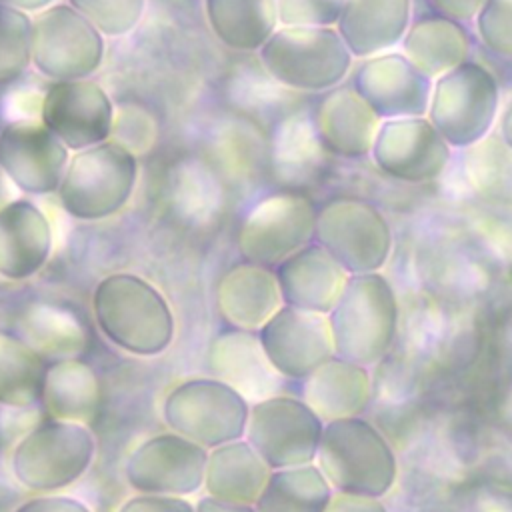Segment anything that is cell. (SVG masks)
I'll use <instances>...</instances> for the list:
<instances>
[{
  "mask_svg": "<svg viewBox=\"0 0 512 512\" xmlns=\"http://www.w3.org/2000/svg\"><path fill=\"white\" fill-rule=\"evenodd\" d=\"M314 464L334 492L382 498L398 478V458L392 444L362 416L324 422Z\"/></svg>",
  "mask_w": 512,
  "mask_h": 512,
  "instance_id": "7a4b0ae2",
  "label": "cell"
},
{
  "mask_svg": "<svg viewBox=\"0 0 512 512\" xmlns=\"http://www.w3.org/2000/svg\"><path fill=\"white\" fill-rule=\"evenodd\" d=\"M354 90L378 118H414L428 112L432 80L404 54H380L356 68Z\"/></svg>",
  "mask_w": 512,
  "mask_h": 512,
  "instance_id": "ac0fdd59",
  "label": "cell"
},
{
  "mask_svg": "<svg viewBox=\"0 0 512 512\" xmlns=\"http://www.w3.org/2000/svg\"><path fill=\"white\" fill-rule=\"evenodd\" d=\"M14 192H16V186L0 166V208H4L8 202L14 200Z\"/></svg>",
  "mask_w": 512,
  "mask_h": 512,
  "instance_id": "f6af8a7d",
  "label": "cell"
},
{
  "mask_svg": "<svg viewBox=\"0 0 512 512\" xmlns=\"http://www.w3.org/2000/svg\"><path fill=\"white\" fill-rule=\"evenodd\" d=\"M248 414V400L218 378L184 380L162 402L166 426L204 448L240 440Z\"/></svg>",
  "mask_w": 512,
  "mask_h": 512,
  "instance_id": "52a82bcc",
  "label": "cell"
},
{
  "mask_svg": "<svg viewBox=\"0 0 512 512\" xmlns=\"http://www.w3.org/2000/svg\"><path fill=\"white\" fill-rule=\"evenodd\" d=\"M270 474V466L240 438L208 452L204 488L216 500L254 506Z\"/></svg>",
  "mask_w": 512,
  "mask_h": 512,
  "instance_id": "484cf974",
  "label": "cell"
},
{
  "mask_svg": "<svg viewBox=\"0 0 512 512\" xmlns=\"http://www.w3.org/2000/svg\"><path fill=\"white\" fill-rule=\"evenodd\" d=\"M114 116L108 92L92 80L54 82L40 106L42 124L72 152L110 140Z\"/></svg>",
  "mask_w": 512,
  "mask_h": 512,
  "instance_id": "2e32d148",
  "label": "cell"
},
{
  "mask_svg": "<svg viewBox=\"0 0 512 512\" xmlns=\"http://www.w3.org/2000/svg\"><path fill=\"white\" fill-rule=\"evenodd\" d=\"M324 146L318 138L314 120L292 116L278 126L274 142V160L282 172H306L322 158Z\"/></svg>",
  "mask_w": 512,
  "mask_h": 512,
  "instance_id": "e575fe53",
  "label": "cell"
},
{
  "mask_svg": "<svg viewBox=\"0 0 512 512\" xmlns=\"http://www.w3.org/2000/svg\"><path fill=\"white\" fill-rule=\"evenodd\" d=\"M314 126L324 150L360 158L372 150L380 118L356 90L334 88L320 100Z\"/></svg>",
  "mask_w": 512,
  "mask_h": 512,
  "instance_id": "7402d4cb",
  "label": "cell"
},
{
  "mask_svg": "<svg viewBox=\"0 0 512 512\" xmlns=\"http://www.w3.org/2000/svg\"><path fill=\"white\" fill-rule=\"evenodd\" d=\"M104 34L70 4L38 12L32 32V64L54 80H88L102 64Z\"/></svg>",
  "mask_w": 512,
  "mask_h": 512,
  "instance_id": "30bf717a",
  "label": "cell"
},
{
  "mask_svg": "<svg viewBox=\"0 0 512 512\" xmlns=\"http://www.w3.org/2000/svg\"><path fill=\"white\" fill-rule=\"evenodd\" d=\"M272 368L292 380H304L336 356L328 314L282 304L256 332Z\"/></svg>",
  "mask_w": 512,
  "mask_h": 512,
  "instance_id": "9a60e30c",
  "label": "cell"
},
{
  "mask_svg": "<svg viewBox=\"0 0 512 512\" xmlns=\"http://www.w3.org/2000/svg\"><path fill=\"white\" fill-rule=\"evenodd\" d=\"M258 56L278 84L304 92L332 90L352 66V54L338 30L316 26L276 28Z\"/></svg>",
  "mask_w": 512,
  "mask_h": 512,
  "instance_id": "5b68a950",
  "label": "cell"
},
{
  "mask_svg": "<svg viewBox=\"0 0 512 512\" xmlns=\"http://www.w3.org/2000/svg\"><path fill=\"white\" fill-rule=\"evenodd\" d=\"M500 136L512 146V104L506 108L500 120Z\"/></svg>",
  "mask_w": 512,
  "mask_h": 512,
  "instance_id": "bcb514c9",
  "label": "cell"
},
{
  "mask_svg": "<svg viewBox=\"0 0 512 512\" xmlns=\"http://www.w3.org/2000/svg\"><path fill=\"white\" fill-rule=\"evenodd\" d=\"M468 36L446 16L418 20L404 36V56L430 80L466 60Z\"/></svg>",
  "mask_w": 512,
  "mask_h": 512,
  "instance_id": "f546056e",
  "label": "cell"
},
{
  "mask_svg": "<svg viewBox=\"0 0 512 512\" xmlns=\"http://www.w3.org/2000/svg\"><path fill=\"white\" fill-rule=\"evenodd\" d=\"M196 512H256V508L250 506V504L222 502V500H216L212 496H206L196 504Z\"/></svg>",
  "mask_w": 512,
  "mask_h": 512,
  "instance_id": "7bdbcfd3",
  "label": "cell"
},
{
  "mask_svg": "<svg viewBox=\"0 0 512 512\" xmlns=\"http://www.w3.org/2000/svg\"><path fill=\"white\" fill-rule=\"evenodd\" d=\"M52 224L28 198L0 208V276L26 280L40 272L52 254Z\"/></svg>",
  "mask_w": 512,
  "mask_h": 512,
  "instance_id": "ffe728a7",
  "label": "cell"
},
{
  "mask_svg": "<svg viewBox=\"0 0 512 512\" xmlns=\"http://www.w3.org/2000/svg\"><path fill=\"white\" fill-rule=\"evenodd\" d=\"M70 150L42 120H12L0 128V166L16 190L32 196L58 192Z\"/></svg>",
  "mask_w": 512,
  "mask_h": 512,
  "instance_id": "5bb4252c",
  "label": "cell"
},
{
  "mask_svg": "<svg viewBox=\"0 0 512 512\" xmlns=\"http://www.w3.org/2000/svg\"><path fill=\"white\" fill-rule=\"evenodd\" d=\"M282 302L328 314L338 302L350 272L320 244H306L274 268Z\"/></svg>",
  "mask_w": 512,
  "mask_h": 512,
  "instance_id": "d6986e66",
  "label": "cell"
},
{
  "mask_svg": "<svg viewBox=\"0 0 512 512\" xmlns=\"http://www.w3.org/2000/svg\"><path fill=\"white\" fill-rule=\"evenodd\" d=\"M46 364L20 336L0 332V404L30 406L40 400Z\"/></svg>",
  "mask_w": 512,
  "mask_h": 512,
  "instance_id": "d6a6232c",
  "label": "cell"
},
{
  "mask_svg": "<svg viewBox=\"0 0 512 512\" xmlns=\"http://www.w3.org/2000/svg\"><path fill=\"white\" fill-rule=\"evenodd\" d=\"M214 378L230 384L246 400L274 396L280 374L268 362L258 334L252 330H230L214 338L208 354Z\"/></svg>",
  "mask_w": 512,
  "mask_h": 512,
  "instance_id": "603a6c76",
  "label": "cell"
},
{
  "mask_svg": "<svg viewBox=\"0 0 512 512\" xmlns=\"http://www.w3.org/2000/svg\"><path fill=\"white\" fill-rule=\"evenodd\" d=\"M410 22V0H348L336 30L352 56L372 58L396 46Z\"/></svg>",
  "mask_w": 512,
  "mask_h": 512,
  "instance_id": "d4e9b609",
  "label": "cell"
},
{
  "mask_svg": "<svg viewBox=\"0 0 512 512\" xmlns=\"http://www.w3.org/2000/svg\"><path fill=\"white\" fill-rule=\"evenodd\" d=\"M328 322L336 356L362 366L380 362L398 334L400 306L394 286L380 272L350 274Z\"/></svg>",
  "mask_w": 512,
  "mask_h": 512,
  "instance_id": "3957f363",
  "label": "cell"
},
{
  "mask_svg": "<svg viewBox=\"0 0 512 512\" xmlns=\"http://www.w3.org/2000/svg\"><path fill=\"white\" fill-rule=\"evenodd\" d=\"M92 312L106 340L124 352L156 356L174 340L172 308L154 284L136 274L104 276L94 288Z\"/></svg>",
  "mask_w": 512,
  "mask_h": 512,
  "instance_id": "6da1fadb",
  "label": "cell"
},
{
  "mask_svg": "<svg viewBox=\"0 0 512 512\" xmlns=\"http://www.w3.org/2000/svg\"><path fill=\"white\" fill-rule=\"evenodd\" d=\"M208 450L176 432L142 442L126 460V480L138 494L186 496L204 486Z\"/></svg>",
  "mask_w": 512,
  "mask_h": 512,
  "instance_id": "4fadbf2b",
  "label": "cell"
},
{
  "mask_svg": "<svg viewBox=\"0 0 512 512\" xmlns=\"http://www.w3.org/2000/svg\"><path fill=\"white\" fill-rule=\"evenodd\" d=\"M324 512H390L382 498L334 492Z\"/></svg>",
  "mask_w": 512,
  "mask_h": 512,
  "instance_id": "ab89813d",
  "label": "cell"
},
{
  "mask_svg": "<svg viewBox=\"0 0 512 512\" xmlns=\"http://www.w3.org/2000/svg\"><path fill=\"white\" fill-rule=\"evenodd\" d=\"M348 0H276L282 26L332 28L338 24Z\"/></svg>",
  "mask_w": 512,
  "mask_h": 512,
  "instance_id": "8d00e7d4",
  "label": "cell"
},
{
  "mask_svg": "<svg viewBox=\"0 0 512 512\" xmlns=\"http://www.w3.org/2000/svg\"><path fill=\"white\" fill-rule=\"evenodd\" d=\"M496 110V78L482 64L464 60L436 78L428 106V120L448 146L468 148L488 136Z\"/></svg>",
  "mask_w": 512,
  "mask_h": 512,
  "instance_id": "ba28073f",
  "label": "cell"
},
{
  "mask_svg": "<svg viewBox=\"0 0 512 512\" xmlns=\"http://www.w3.org/2000/svg\"><path fill=\"white\" fill-rule=\"evenodd\" d=\"M464 174L476 196L512 208V146L500 134H488L466 148Z\"/></svg>",
  "mask_w": 512,
  "mask_h": 512,
  "instance_id": "1f68e13d",
  "label": "cell"
},
{
  "mask_svg": "<svg viewBox=\"0 0 512 512\" xmlns=\"http://www.w3.org/2000/svg\"><path fill=\"white\" fill-rule=\"evenodd\" d=\"M104 36H124L142 20L146 0H68Z\"/></svg>",
  "mask_w": 512,
  "mask_h": 512,
  "instance_id": "d590c367",
  "label": "cell"
},
{
  "mask_svg": "<svg viewBox=\"0 0 512 512\" xmlns=\"http://www.w3.org/2000/svg\"><path fill=\"white\" fill-rule=\"evenodd\" d=\"M432 6L446 18H472L484 6L486 0H430Z\"/></svg>",
  "mask_w": 512,
  "mask_h": 512,
  "instance_id": "b9f144b4",
  "label": "cell"
},
{
  "mask_svg": "<svg viewBox=\"0 0 512 512\" xmlns=\"http://www.w3.org/2000/svg\"><path fill=\"white\" fill-rule=\"evenodd\" d=\"M314 238L350 274L380 272L392 250V230L380 210L350 198L330 200L318 210Z\"/></svg>",
  "mask_w": 512,
  "mask_h": 512,
  "instance_id": "8fae6325",
  "label": "cell"
},
{
  "mask_svg": "<svg viewBox=\"0 0 512 512\" xmlns=\"http://www.w3.org/2000/svg\"><path fill=\"white\" fill-rule=\"evenodd\" d=\"M136 180V154L114 140H106L74 152L58 188V200L76 220H104L126 206Z\"/></svg>",
  "mask_w": 512,
  "mask_h": 512,
  "instance_id": "277c9868",
  "label": "cell"
},
{
  "mask_svg": "<svg viewBox=\"0 0 512 512\" xmlns=\"http://www.w3.org/2000/svg\"><path fill=\"white\" fill-rule=\"evenodd\" d=\"M314 204L298 192H276L262 198L246 214L238 248L248 262L278 266L314 238Z\"/></svg>",
  "mask_w": 512,
  "mask_h": 512,
  "instance_id": "7c38bea8",
  "label": "cell"
},
{
  "mask_svg": "<svg viewBox=\"0 0 512 512\" xmlns=\"http://www.w3.org/2000/svg\"><path fill=\"white\" fill-rule=\"evenodd\" d=\"M334 488L312 464L272 470L254 508L256 512H324Z\"/></svg>",
  "mask_w": 512,
  "mask_h": 512,
  "instance_id": "4dcf8cb0",
  "label": "cell"
},
{
  "mask_svg": "<svg viewBox=\"0 0 512 512\" xmlns=\"http://www.w3.org/2000/svg\"><path fill=\"white\" fill-rule=\"evenodd\" d=\"M14 512H92L84 502L70 496H38L20 504Z\"/></svg>",
  "mask_w": 512,
  "mask_h": 512,
  "instance_id": "60d3db41",
  "label": "cell"
},
{
  "mask_svg": "<svg viewBox=\"0 0 512 512\" xmlns=\"http://www.w3.org/2000/svg\"><path fill=\"white\" fill-rule=\"evenodd\" d=\"M20 338L42 358H76L88 342L84 322L68 308L50 302L28 306L20 318Z\"/></svg>",
  "mask_w": 512,
  "mask_h": 512,
  "instance_id": "f1b7e54d",
  "label": "cell"
},
{
  "mask_svg": "<svg viewBox=\"0 0 512 512\" xmlns=\"http://www.w3.org/2000/svg\"><path fill=\"white\" fill-rule=\"evenodd\" d=\"M118 512H196V508L182 496L138 494L128 498Z\"/></svg>",
  "mask_w": 512,
  "mask_h": 512,
  "instance_id": "f35d334b",
  "label": "cell"
},
{
  "mask_svg": "<svg viewBox=\"0 0 512 512\" xmlns=\"http://www.w3.org/2000/svg\"><path fill=\"white\" fill-rule=\"evenodd\" d=\"M214 36L232 50H260L276 32V0H204Z\"/></svg>",
  "mask_w": 512,
  "mask_h": 512,
  "instance_id": "83f0119b",
  "label": "cell"
},
{
  "mask_svg": "<svg viewBox=\"0 0 512 512\" xmlns=\"http://www.w3.org/2000/svg\"><path fill=\"white\" fill-rule=\"evenodd\" d=\"M94 454L96 440L86 424L50 418L14 446L10 468L22 486L54 492L82 478Z\"/></svg>",
  "mask_w": 512,
  "mask_h": 512,
  "instance_id": "8992f818",
  "label": "cell"
},
{
  "mask_svg": "<svg viewBox=\"0 0 512 512\" xmlns=\"http://www.w3.org/2000/svg\"><path fill=\"white\" fill-rule=\"evenodd\" d=\"M56 0H0V4H6V6H12L16 10H22V12H42L46 8H50Z\"/></svg>",
  "mask_w": 512,
  "mask_h": 512,
  "instance_id": "ee69618b",
  "label": "cell"
},
{
  "mask_svg": "<svg viewBox=\"0 0 512 512\" xmlns=\"http://www.w3.org/2000/svg\"><path fill=\"white\" fill-rule=\"evenodd\" d=\"M216 304L240 330H260L284 304L274 270L256 262L234 264L218 282Z\"/></svg>",
  "mask_w": 512,
  "mask_h": 512,
  "instance_id": "44dd1931",
  "label": "cell"
},
{
  "mask_svg": "<svg viewBox=\"0 0 512 512\" xmlns=\"http://www.w3.org/2000/svg\"><path fill=\"white\" fill-rule=\"evenodd\" d=\"M476 28L490 50L512 56V0H486L476 14Z\"/></svg>",
  "mask_w": 512,
  "mask_h": 512,
  "instance_id": "74e56055",
  "label": "cell"
},
{
  "mask_svg": "<svg viewBox=\"0 0 512 512\" xmlns=\"http://www.w3.org/2000/svg\"><path fill=\"white\" fill-rule=\"evenodd\" d=\"M370 152L384 174L404 182L438 178L450 158L448 142L424 116L380 124Z\"/></svg>",
  "mask_w": 512,
  "mask_h": 512,
  "instance_id": "e0dca14e",
  "label": "cell"
},
{
  "mask_svg": "<svg viewBox=\"0 0 512 512\" xmlns=\"http://www.w3.org/2000/svg\"><path fill=\"white\" fill-rule=\"evenodd\" d=\"M32 32L28 12L0 4V86L16 82L32 64Z\"/></svg>",
  "mask_w": 512,
  "mask_h": 512,
  "instance_id": "836d02e7",
  "label": "cell"
},
{
  "mask_svg": "<svg viewBox=\"0 0 512 512\" xmlns=\"http://www.w3.org/2000/svg\"><path fill=\"white\" fill-rule=\"evenodd\" d=\"M324 432V420L294 396H268L250 406L246 440L270 470L312 464Z\"/></svg>",
  "mask_w": 512,
  "mask_h": 512,
  "instance_id": "9c48e42d",
  "label": "cell"
},
{
  "mask_svg": "<svg viewBox=\"0 0 512 512\" xmlns=\"http://www.w3.org/2000/svg\"><path fill=\"white\" fill-rule=\"evenodd\" d=\"M372 396L368 366L332 356L304 378L302 400L324 420L360 416Z\"/></svg>",
  "mask_w": 512,
  "mask_h": 512,
  "instance_id": "cb8c5ba5",
  "label": "cell"
},
{
  "mask_svg": "<svg viewBox=\"0 0 512 512\" xmlns=\"http://www.w3.org/2000/svg\"><path fill=\"white\" fill-rule=\"evenodd\" d=\"M100 396L98 376L88 364L66 358L46 366L40 402L50 418L84 424L96 416Z\"/></svg>",
  "mask_w": 512,
  "mask_h": 512,
  "instance_id": "4316f807",
  "label": "cell"
}]
</instances>
